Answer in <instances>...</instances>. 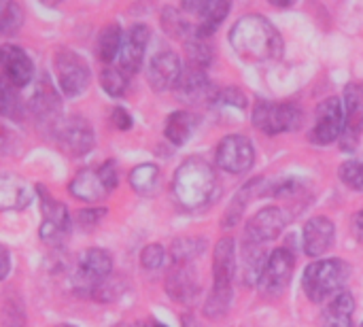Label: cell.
Segmentation results:
<instances>
[{"mask_svg":"<svg viewBox=\"0 0 363 327\" xmlns=\"http://www.w3.org/2000/svg\"><path fill=\"white\" fill-rule=\"evenodd\" d=\"M230 45L245 62L264 64L281 60L283 36L270 19L264 15H245L230 30Z\"/></svg>","mask_w":363,"mask_h":327,"instance_id":"6da1fadb","label":"cell"},{"mask_svg":"<svg viewBox=\"0 0 363 327\" xmlns=\"http://www.w3.org/2000/svg\"><path fill=\"white\" fill-rule=\"evenodd\" d=\"M217 187L213 166L202 157H187L174 172L172 194L183 209H200L211 202Z\"/></svg>","mask_w":363,"mask_h":327,"instance_id":"7a4b0ae2","label":"cell"},{"mask_svg":"<svg viewBox=\"0 0 363 327\" xmlns=\"http://www.w3.org/2000/svg\"><path fill=\"white\" fill-rule=\"evenodd\" d=\"M236 272V245L234 238L223 236L213 251V292L204 304L206 317H223L232 302V281Z\"/></svg>","mask_w":363,"mask_h":327,"instance_id":"3957f363","label":"cell"},{"mask_svg":"<svg viewBox=\"0 0 363 327\" xmlns=\"http://www.w3.org/2000/svg\"><path fill=\"white\" fill-rule=\"evenodd\" d=\"M351 277V266L338 257L313 262L302 277L304 294L311 302H325L338 292H342L345 283Z\"/></svg>","mask_w":363,"mask_h":327,"instance_id":"277c9868","label":"cell"},{"mask_svg":"<svg viewBox=\"0 0 363 327\" xmlns=\"http://www.w3.org/2000/svg\"><path fill=\"white\" fill-rule=\"evenodd\" d=\"M253 126L268 134H285L300 130L304 126V111L294 102H270V100H257L251 113Z\"/></svg>","mask_w":363,"mask_h":327,"instance_id":"5b68a950","label":"cell"},{"mask_svg":"<svg viewBox=\"0 0 363 327\" xmlns=\"http://www.w3.org/2000/svg\"><path fill=\"white\" fill-rule=\"evenodd\" d=\"M53 72L57 79V85L66 98L81 96L91 81V70L87 62L72 49H57L53 55Z\"/></svg>","mask_w":363,"mask_h":327,"instance_id":"8992f818","label":"cell"},{"mask_svg":"<svg viewBox=\"0 0 363 327\" xmlns=\"http://www.w3.org/2000/svg\"><path fill=\"white\" fill-rule=\"evenodd\" d=\"M28 111H30L32 119L36 121V126L51 134L57 130L60 121L64 119L62 117V98L55 89V85L47 77H40L34 83L32 96L28 100Z\"/></svg>","mask_w":363,"mask_h":327,"instance_id":"52a82bcc","label":"cell"},{"mask_svg":"<svg viewBox=\"0 0 363 327\" xmlns=\"http://www.w3.org/2000/svg\"><path fill=\"white\" fill-rule=\"evenodd\" d=\"M38 194V202H40V215H43V223H40V240L45 245L51 247H60L66 243L68 232H70V215L64 202L55 200L45 187H36Z\"/></svg>","mask_w":363,"mask_h":327,"instance_id":"ba28073f","label":"cell"},{"mask_svg":"<svg viewBox=\"0 0 363 327\" xmlns=\"http://www.w3.org/2000/svg\"><path fill=\"white\" fill-rule=\"evenodd\" d=\"M113 272V257L108 251L104 249H87L81 260H79V266L74 270V277H72V285L74 289L81 294V296H89L94 294V289L104 283Z\"/></svg>","mask_w":363,"mask_h":327,"instance_id":"9c48e42d","label":"cell"},{"mask_svg":"<svg viewBox=\"0 0 363 327\" xmlns=\"http://www.w3.org/2000/svg\"><path fill=\"white\" fill-rule=\"evenodd\" d=\"M255 162V149L251 138L242 134H230L221 138L215 151V164L230 174H245Z\"/></svg>","mask_w":363,"mask_h":327,"instance_id":"30bf717a","label":"cell"},{"mask_svg":"<svg viewBox=\"0 0 363 327\" xmlns=\"http://www.w3.org/2000/svg\"><path fill=\"white\" fill-rule=\"evenodd\" d=\"M53 138L57 140L60 149L68 153L70 157H83L94 149L96 136L94 128L87 119L72 115L60 121L57 130L53 132Z\"/></svg>","mask_w":363,"mask_h":327,"instance_id":"8fae6325","label":"cell"},{"mask_svg":"<svg viewBox=\"0 0 363 327\" xmlns=\"http://www.w3.org/2000/svg\"><path fill=\"white\" fill-rule=\"evenodd\" d=\"M345 109L340 98H325L315 111V126L311 130V143L325 147L342 136Z\"/></svg>","mask_w":363,"mask_h":327,"instance_id":"7c38bea8","label":"cell"},{"mask_svg":"<svg viewBox=\"0 0 363 327\" xmlns=\"http://www.w3.org/2000/svg\"><path fill=\"white\" fill-rule=\"evenodd\" d=\"M345 130L340 136L342 151H355L363 134V83H349L342 94Z\"/></svg>","mask_w":363,"mask_h":327,"instance_id":"4fadbf2b","label":"cell"},{"mask_svg":"<svg viewBox=\"0 0 363 327\" xmlns=\"http://www.w3.org/2000/svg\"><path fill=\"white\" fill-rule=\"evenodd\" d=\"M294 266H296V255L287 247L274 249L268 255V262H266V268H264V275H262V281H259V289L266 296L283 294L287 289L289 281H291Z\"/></svg>","mask_w":363,"mask_h":327,"instance_id":"5bb4252c","label":"cell"},{"mask_svg":"<svg viewBox=\"0 0 363 327\" xmlns=\"http://www.w3.org/2000/svg\"><path fill=\"white\" fill-rule=\"evenodd\" d=\"M289 226V215L279 206H266L257 211L245 226V236L251 243L264 245L279 238Z\"/></svg>","mask_w":363,"mask_h":327,"instance_id":"9a60e30c","label":"cell"},{"mask_svg":"<svg viewBox=\"0 0 363 327\" xmlns=\"http://www.w3.org/2000/svg\"><path fill=\"white\" fill-rule=\"evenodd\" d=\"M181 6L185 13L198 17L196 36L208 38L225 21L232 9V0H181Z\"/></svg>","mask_w":363,"mask_h":327,"instance_id":"2e32d148","label":"cell"},{"mask_svg":"<svg viewBox=\"0 0 363 327\" xmlns=\"http://www.w3.org/2000/svg\"><path fill=\"white\" fill-rule=\"evenodd\" d=\"M149 40H151V30L145 23H134L123 34L121 49H119V68L125 74H136L143 68Z\"/></svg>","mask_w":363,"mask_h":327,"instance_id":"e0dca14e","label":"cell"},{"mask_svg":"<svg viewBox=\"0 0 363 327\" xmlns=\"http://www.w3.org/2000/svg\"><path fill=\"white\" fill-rule=\"evenodd\" d=\"M183 74V64H181V57L170 51V49H164L160 53H155L147 66V81L149 85L155 89V92H168V89H174L179 79Z\"/></svg>","mask_w":363,"mask_h":327,"instance_id":"ac0fdd59","label":"cell"},{"mask_svg":"<svg viewBox=\"0 0 363 327\" xmlns=\"http://www.w3.org/2000/svg\"><path fill=\"white\" fill-rule=\"evenodd\" d=\"M0 77L17 89L26 87L34 77L32 57L17 45H0Z\"/></svg>","mask_w":363,"mask_h":327,"instance_id":"d6986e66","label":"cell"},{"mask_svg":"<svg viewBox=\"0 0 363 327\" xmlns=\"http://www.w3.org/2000/svg\"><path fill=\"white\" fill-rule=\"evenodd\" d=\"M174 92H177L179 100L185 104H202V102L213 104L217 87L211 83V79L206 77V72L202 68L189 66L183 70Z\"/></svg>","mask_w":363,"mask_h":327,"instance_id":"ffe728a7","label":"cell"},{"mask_svg":"<svg viewBox=\"0 0 363 327\" xmlns=\"http://www.w3.org/2000/svg\"><path fill=\"white\" fill-rule=\"evenodd\" d=\"M336 240V226L328 217H313L306 221L302 230V245L306 255L311 257H321L325 255Z\"/></svg>","mask_w":363,"mask_h":327,"instance_id":"44dd1931","label":"cell"},{"mask_svg":"<svg viewBox=\"0 0 363 327\" xmlns=\"http://www.w3.org/2000/svg\"><path fill=\"white\" fill-rule=\"evenodd\" d=\"M166 294L181 304H191L198 294H200V283L196 272L189 268V264H181L174 262V266L170 268L168 277H166Z\"/></svg>","mask_w":363,"mask_h":327,"instance_id":"7402d4cb","label":"cell"},{"mask_svg":"<svg viewBox=\"0 0 363 327\" xmlns=\"http://www.w3.org/2000/svg\"><path fill=\"white\" fill-rule=\"evenodd\" d=\"M34 200L30 183L13 172H0V211H23Z\"/></svg>","mask_w":363,"mask_h":327,"instance_id":"603a6c76","label":"cell"},{"mask_svg":"<svg viewBox=\"0 0 363 327\" xmlns=\"http://www.w3.org/2000/svg\"><path fill=\"white\" fill-rule=\"evenodd\" d=\"M355 315L353 294L342 289L330 298L325 309L321 311V327H351Z\"/></svg>","mask_w":363,"mask_h":327,"instance_id":"cb8c5ba5","label":"cell"},{"mask_svg":"<svg viewBox=\"0 0 363 327\" xmlns=\"http://www.w3.org/2000/svg\"><path fill=\"white\" fill-rule=\"evenodd\" d=\"M70 194L77 198V200H83V202H100L104 200L111 192L108 187L104 185L98 168H85L81 170L72 181H70Z\"/></svg>","mask_w":363,"mask_h":327,"instance_id":"d4e9b609","label":"cell"},{"mask_svg":"<svg viewBox=\"0 0 363 327\" xmlns=\"http://www.w3.org/2000/svg\"><path fill=\"white\" fill-rule=\"evenodd\" d=\"M266 192H268V181H266V179H253V181H249L245 187H240V189L236 192V196L232 198L228 211H225L223 226H225V228L236 226V223L242 219V215H245L249 202L255 200V198H259V196L266 194Z\"/></svg>","mask_w":363,"mask_h":327,"instance_id":"484cf974","label":"cell"},{"mask_svg":"<svg viewBox=\"0 0 363 327\" xmlns=\"http://www.w3.org/2000/svg\"><path fill=\"white\" fill-rule=\"evenodd\" d=\"M266 262H268V255H266L264 247L257 243L245 240V245H242V283L249 287L259 285Z\"/></svg>","mask_w":363,"mask_h":327,"instance_id":"4316f807","label":"cell"},{"mask_svg":"<svg viewBox=\"0 0 363 327\" xmlns=\"http://www.w3.org/2000/svg\"><path fill=\"white\" fill-rule=\"evenodd\" d=\"M194 130H196V117L191 113H187V111L170 113L168 119H166V126H164V134L174 147L185 145L191 138Z\"/></svg>","mask_w":363,"mask_h":327,"instance_id":"83f0119b","label":"cell"},{"mask_svg":"<svg viewBox=\"0 0 363 327\" xmlns=\"http://www.w3.org/2000/svg\"><path fill=\"white\" fill-rule=\"evenodd\" d=\"M160 168L155 164H140L130 172V185L140 196H153L160 189Z\"/></svg>","mask_w":363,"mask_h":327,"instance_id":"f1b7e54d","label":"cell"},{"mask_svg":"<svg viewBox=\"0 0 363 327\" xmlns=\"http://www.w3.org/2000/svg\"><path fill=\"white\" fill-rule=\"evenodd\" d=\"M0 117L21 121L26 117V104L17 94V87L0 77Z\"/></svg>","mask_w":363,"mask_h":327,"instance_id":"f546056e","label":"cell"},{"mask_svg":"<svg viewBox=\"0 0 363 327\" xmlns=\"http://www.w3.org/2000/svg\"><path fill=\"white\" fill-rule=\"evenodd\" d=\"M121 40H123V32L119 28V23H108L102 28V32L98 34V43H96V51L98 57L104 64H111L121 49Z\"/></svg>","mask_w":363,"mask_h":327,"instance_id":"4dcf8cb0","label":"cell"},{"mask_svg":"<svg viewBox=\"0 0 363 327\" xmlns=\"http://www.w3.org/2000/svg\"><path fill=\"white\" fill-rule=\"evenodd\" d=\"M162 28L168 36L172 38H179V40H189L194 34H196V26H191L187 21V17L179 11V9H172V6H166L162 11Z\"/></svg>","mask_w":363,"mask_h":327,"instance_id":"1f68e13d","label":"cell"},{"mask_svg":"<svg viewBox=\"0 0 363 327\" xmlns=\"http://www.w3.org/2000/svg\"><path fill=\"white\" fill-rule=\"evenodd\" d=\"M185 51H187V60H189V66H196V68H208L215 60V49L213 45H208V38H202V36H191L189 40H185Z\"/></svg>","mask_w":363,"mask_h":327,"instance_id":"d6a6232c","label":"cell"},{"mask_svg":"<svg viewBox=\"0 0 363 327\" xmlns=\"http://www.w3.org/2000/svg\"><path fill=\"white\" fill-rule=\"evenodd\" d=\"M23 23V11L15 0H0V34L11 36L19 32Z\"/></svg>","mask_w":363,"mask_h":327,"instance_id":"836d02e7","label":"cell"},{"mask_svg":"<svg viewBox=\"0 0 363 327\" xmlns=\"http://www.w3.org/2000/svg\"><path fill=\"white\" fill-rule=\"evenodd\" d=\"M130 74H125L121 68H113V66H106L100 74V85L102 89L111 96V98H121L125 92H128V85H130Z\"/></svg>","mask_w":363,"mask_h":327,"instance_id":"e575fe53","label":"cell"},{"mask_svg":"<svg viewBox=\"0 0 363 327\" xmlns=\"http://www.w3.org/2000/svg\"><path fill=\"white\" fill-rule=\"evenodd\" d=\"M206 251V243L202 238H179L172 243V260L181 264H191Z\"/></svg>","mask_w":363,"mask_h":327,"instance_id":"d590c367","label":"cell"},{"mask_svg":"<svg viewBox=\"0 0 363 327\" xmlns=\"http://www.w3.org/2000/svg\"><path fill=\"white\" fill-rule=\"evenodd\" d=\"M340 181L355 189V192H363V160H349L340 166L338 170Z\"/></svg>","mask_w":363,"mask_h":327,"instance_id":"8d00e7d4","label":"cell"},{"mask_svg":"<svg viewBox=\"0 0 363 327\" xmlns=\"http://www.w3.org/2000/svg\"><path fill=\"white\" fill-rule=\"evenodd\" d=\"M213 104H221V106H234V109H247V94L238 87H225V89H217Z\"/></svg>","mask_w":363,"mask_h":327,"instance_id":"74e56055","label":"cell"},{"mask_svg":"<svg viewBox=\"0 0 363 327\" xmlns=\"http://www.w3.org/2000/svg\"><path fill=\"white\" fill-rule=\"evenodd\" d=\"M164 260H166V251H164L162 245H147V247L143 249V253H140V264H143V268H147V270H157V268H162Z\"/></svg>","mask_w":363,"mask_h":327,"instance_id":"f35d334b","label":"cell"},{"mask_svg":"<svg viewBox=\"0 0 363 327\" xmlns=\"http://www.w3.org/2000/svg\"><path fill=\"white\" fill-rule=\"evenodd\" d=\"M19 145H21V140H19L17 132L11 130L6 123L0 121V157L2 155H11V153H17L19 151Z\"/></svg>","mask_w":363,"mask_h":327,"instance_id":"ab89813d","label":"cell"},{"mask_svg":"<svg viewBox=\"0 0 363 327\" xmlns=\"http://www.w3.org/2000/svg\"><path fill=\"white\" fill-rule=\"evenodd\" d=\"M104 215H106L104 209H87V211H79L77 217H74V221H77V226L81 230H87L89 232V230H94L104 219Z\"/></svg>","mask_w":363,"mask_h":327,"instance_id":"60d3db41","label":"cell"},{"mask_svg":"<svg viewBox=\"0 0 363 327\" xmlns=\"http://www.w3.org/2000/svg\"><path fill=\"white\" fill-rule=\"evenodd\" d=\"M98 172H100L104 185L108 187V192H113V189L119 185V170H117V164H115L113 160H106V162L98 168Z\"/></svg>","mask_w":363,"mask_h":327,"instance_id":"b9f144b4","label":"cell"},{"mask_svg":"<svg viewBox=\"0 0 363 327\" xmlns=\"http://www.w3.org/2000/svg\"><path fill=\"white\" fill-rule=\"evenodd\" d=\"M111 121H113V126H115L117 130H121V132H128V130L132 128V123H134L132 115H130L125 109H121V106L113 109V113H111Z\"/></svg>","mask_w":363,"mask_h":327,"instance_id":"7bdbcfd3","label":"cell"},{"mask_svg":"<svg viewBox=\"0 0 363 327\" xmlns=\"http://www.w3.org/2000/svg\"><path fill=\"white\" fill-rule=\"evenodd\" d=\"M9 272H11V255H9V251L0 245V281L6 279Z\"/></svg>","mask_w":363,"mask_h":327,"instance_id":"ee69618b","label":"cell"},{"mask_svg":"<svg viewBox=\"0 0 363 327\" xmlns=\"http://www.w3.org/2000/svg\"><path fill=\"white\" fill-rule=\"evenodd\" d=\"M353 232H355L357 240L363 243V211H359V213L355 215V219H353Z\"/></svg>","mask_w":363,"mask_h":327,"instance_id":"f6af8a7d","label":"cell"},{"mask_svg":"<svg viewBox=\"0 0 363 327\" xmlns=\"http://www.w3.org/2000/svg\"><path fill=\"white\" fill-rule=\"evenodd\" d=\"M272 6H277V9H289V6H294L298 0H268Z\"/></svg>","mask_w":363,"mask_h":327,"instance_id":"bcb514c9","label":"cell"},{"mask_svg":"<svg viewBox=\"0 0 363 327\" xmlns=\"http://www.w3.org/2000/svg\"><path fill=\"white\" fill-rule=\"evenodd\" d=\"M40 2H43L45 6H57V4H60L62 0H40Z\"/></svg>","mask_w":363,"mask_h":327,"instance_id":"7dc6e473","label":"cell"},{"mask_svg":"<svg viewBox=\"0 0 363 327\" xmlns=\"http://www.w3.org/2000/svg\"><path fill=\"white\" fill-rule=\"evenodd\" d=\"M153 327H166V326H162V323H155V326Z\"/></svg>","mask_w":363,"mask_h":327,"instance_id":"c3c4849f","label":"cell"},{"mask_svg":"<svg viewBox=\"0 0 363 327\" xmlns=\"http://www.w3.org/2000/svg\"><path fill=\"white\" fill-rule=\"evenodd\" d=\"M57 327H74V326H57Z\"/></svg>","mask_w":363,"mask_h":327,"instance_id":"681fc988","label":"cell"},{"mask_svg":"<svg viewBox=\"0 0 363 327\" xmlns=\"http://www.w3.org/2000/svg\"><path fill=\"white\" fill-rule=\"evenodd\" d=\"M138 327H145V326H138Z\"/></svg>","mask_w":363,"mask_h":327,"instance_id":"f907efd6","label":"cell"},{"mask_svg":"<svg viewBox=\"0 0 363 327\" xmlns=\"http://www.w3.org/2000/svg\"><path fill=\"white\" fill-rule=\"evenodd\" d=\"M359 327H363V323H362V326H359Z\"/></svg>","mask_w":363,"mask_h":327,"instance_id":"816d5d0a","label":"cell"}]
</instances>
